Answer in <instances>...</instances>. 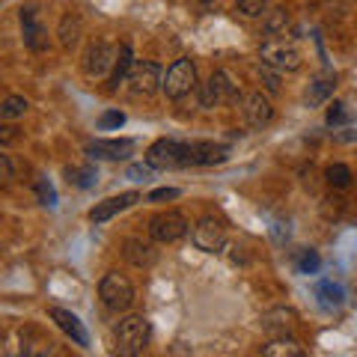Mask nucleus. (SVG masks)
Listing matches in <instances>:
<instances>
[{
    "label": "nucleus",
    "instance_id": "f257e3e1",
    "mask_svg": "<svg viewBox=\"0 0 357 357\" xmlns=\"http://www.w3.org/2000/svg\"><path fill=\"white\" fill-rule=\"evenodd\" d=\"M152 340V325L143 316H128L116 328V351L119 354H143Z\"/></svg>",
    "mask_w": 357,
    "mask_h": 357
},
{
    "label": "nucleus",
    "instance_id": "f03ea898",
    "mask_svg": "<svg viewBox=\"0 0 357 357\" xmlns=\"http://www.w3.org/2000/svg\"><path fill=\"white\" fill-rule=\"evenodd\" d=\"M259 60H262V66H271L277 72H298L301 69V51L292 42L277 39V36L268 39L259 48Z\"/></svg>",
    "mask_w": 357,
    "mask_h": 357
},
{
    "label": "nucleus",
    "instance_id": "7ed1b4c3",
    "mask_svg": "<svg viewBox=\"0 0 357 357\" xmlns=\"http://www.w3.org/2000/svg\"><path fill=\"white\" fill-rule=\"evenodd\" d=\"M161 84L164 81H161V66L158 63H134L131 72L126 75V81H122V86H126L134 98L155 96Z\"/></svg>",
    "mask_w": 357,
    "mask_h": 357
},
{
    "label": "nucleus",
    "instance_id": "20e7f679",
    "mask_svg": "<svg viewBox=\"0 0 357 357\" xmlns=\"http://www.w3.org/2000/svg\"><path fill=\"white\" fill-rule=\"evenodd\" d=\"M161 86H164L167 98L182 102L185 96H191L197 89V66L191 60H176L170 69H167V77H164Z\"/></svg>",
    "mask_w": 357,
    "mask_h": 357
},
{
    "label": "nucleus",
    "instance_id": "39448f33",
    "mask_svg": "<svg viewBox=\"0 0 357 357\" xmlns=\"http://www.w3.org/2000/svg\"><path fill=\"white\" fill-rule=\"evenodd\" d=\"M98 298H102V304L107 310H114V312H122V310H128L134 304V286L126 274H116V271H110L102 286H98Z\"/></svg>",
    "mask_w": 357,
    "mask_h": 357
},
{
    "label": "nucleus",
    "instance_id": "423d86ee",
    "mask_svg": "<svg viewBox=\"0 0 357 357\" xmlns=\"http://www.w3.org/2000/svg\"><path fill=\"white\" fill-rule=\"evenodd\" d=\"M146 164L152 170H173V167H191L188 164V143L178 140H158L146 152Z\"/></svg>",
    "mask_w": 357,
    "mask_h": 357
},
{
    "label": "nucleus",
    "instance_id": "0eeeda50",
    "mask_svg": "<svg viewBox=\"0 0 357 357\" xmlns=\"http://www.w3.org/2000/svg\"><path fill=\"white\" fill-rule=\"evenodd\" d=\"M238 84L232 81L227 72H215L208 77V84L203 86V107H215V105H236L238 102Z\"/></svg>",
    "mask_w": 357,
    "mask_h": 357
},
{
    "label": "nucleus",
    "instance_id": "6e6552de",
    "mask_svg": "<svg viewBox=\"0 0 357 357\" xmlns=\"http://www.w3.org/2000/svg\"><path fill=\"white\" fill-rule=\"evenodd\" d=\"M185 232H188V220H185V215H178V211H161V215H155L149 223V236L158 244H173L182 238Z\"/></svg>",
    "mask_w": 357,
    "mask_h": 357
},
{
    "label": "nucleus",
    "instance_id": "1a4fd4ad",
    "mask_svg": "<svg viewBox=\"0 0 357 357\" xmlns=\"http://www.w3.org/2000/svg\"><path fill=\"white\" fill-rule=\"evenodd\" d=\"M191 238L197 244V250L203 253H220L223 248H227V229H223V223L215 220V218H203L194 227Z\"/></svg>",
    "mask_w": 357,
    "mask_h": 357
},
{
    "label": "nucleus",
    "instance_id": "9d476101",
    "mask_svg": "<svg viewBox=\"0 0 357 357\" xmlns=\"http://www.w3.org/2000/svg\"><path fill=\"white\" fill-rule=\"evenodd\" d=\"M116 48L114 45H107V42H96L93 48L86 51V63H84V72L89 77H105L110 69H114V63H116Z\"/></svg>",
    "mask_w": 357,
    "mask_h": 357
},
{
    "label": "nucleus",
    "instance_id": "9b49d317",
    "mask_svg": "<svg viewBox=\"0 0 357 357\" xmlns=\"http://www.w3.org/2000/svg\"><path fill=\"white\" fill-rule=\"evenodd\" d=\"M134 152V140H89L86 155L96 161H126Z\"/></svg>",
    "mask_w": 357,
    "mask_h": 357
},
{
    "label": "nucleus",
    "instance_id": "f8f14e48",
    "mask_svg": "<svg viewBox=\"0 0 357 357\" xmlns=\"http://www.w3.org/2000/svg\"><path fill=\"white\" fill-rule=\"evenodd\" d=\"M21 27H24V42H27L30 51H45L48 48V30H45L36 6L21 9Z\"/></svg>",
    "mask_w": 357,
    "mask_h": 357
},
{
    "label": "nucleus",
    "instance_id": "ddd939ff",
    "mask_svg": "<svg viewBox=\"0 0 357 357\" xmlns=\"http://www.w3.org/2000/svg\"><path fill=\"white\" fill-rule=\"evenodd\" d=\"M229 158V146L223 143H208V140H197V143H188V164H223Z\"/></svg>",
    "mask_w": 357,
    "mask_h": 357
},
{
    "label": "nucleus",
    "instance_id": "4468645a",
    "mask_svg": "<svg viewBox=\"0 0 357 357\" xmlns=\"http://www.w3.org/2000/svg\"><path fill=\"white\" fill-rule=\"evenodd\" d=\"M295 321H298V316L289 307H274V310H268L265 316H262V331L268 333L271 340H277V337H289L292 333V328H295Z\"/></svg>",
    "mask_w": 357,
    "mask_h": 357
},
{
    "label": "nucleus",
    "instance_id": "2eb2a0df",
    "mask_svg": "<svg viewBox=\"0 0 357 357\" xmlns=\"http://www.w3.org/2000/svg\"><path fill=\"white\" fill-rule=\"evenodd\" d=\"M51 319L60 325V331L69 337L75 345H81V349H86L89 345V333H86V328H84V321L75 316V312H69V310H63V307H51Z\"/></svg>",
    "mask_w": 357,
    "mask_h": 357
},
{
    "label": "nucleus",
    "instance_id": "dca6fc26",
    "mask_svg": "<svg viewBox=\"0 0 357 357\" xmlns=\"http://www.w3.org/2000/svg\"><path fill=\"white\" fill-rule=\"evenodd\" d=\"M137 199H140V197L134 194V191L119 194V197H107L105 203H98L93 211H89V220H93V223H105V220H110L114 215H119V211H126L128 206H134Z\"/></svg>",
    "mask_w": 357,
    "mask_h": 357
},
{
    "label": "nucleus",
    "instance_id": "f3484780",
    "mask_svg": "<svg viewBox=\"0 0 357 357\" xmlns=\"http://www.w3.org/2000/svg\"><path fill=\"white\" fill-rule=\"evenodd\" d=\"M244 116H248V122L253 128H265L268 122L274 119V107L268 105V98L262 93H250L244 98Z\"/></svg>",
    "mask_w": 357,
    "mask_h": 357
},
{
    "label": "nucleus",
    "instance_id": "a211bd4d",
    "mask_svg": "<svg viewBox=\"0 0 357 357\" xmlns=\"http://www.w3.org/2000/svg\"><path fill=\"white\" fill-rule=\"evenodd\" d=\"M122 256H126L131 265H137V268H149V265H155V259H158V250H155L149 241L126 238L122 241Z\"/></svg>",
    "mask_w": 357,
    "mask_h": 357
},
{
    "label": "nucleus",
    "instance_id": "6ab92c4d",
    "mask_svg": "<svg viewBox=\"0 0 357 357\" xmlns=\"http://www.w3.org/2000/svg\"><path fill=\"white\" fill-rule=\"evenodd\" d=\"M333 89H337V75H319L316 81H312L307 86V105L310 107H319V105H325L328 98L333 96Z\"/></svg>",
    "mask_w": 357,
    "mask_h": 357
},
{
    "label": "nucleus",
    "instance_id": "aec40b11",
    "mask_svg": "<svg viewBox=\"0 0 357 357\" xmlns=\"http://www.w3.org/2000/svg\"><path fill=\"white\" fill-rule=\"evenodd\" d=\"M262 354L265 357H304V349H301L295 340H289V337H277V340H271L265 345Z\"/></svg>",
    "mask_w": 357,
    "mask_h": 357
},
{
    "label": "nucleus",
    "instance_id": "412c9836",
    "mask_svg": "<svg viewBox=\"0 0 357 357\" xmlns=\"http://www.w3.org/2000/svg\"><path fill=\"white\" fill-rule=\"evenodd\" d=\"M27 114V98L21 96H9L0 102V122H13V119H21Z\"/></svg>",
    "mask_w": 357,
    "mask_h": 357
},
{
    "label": "nucleus",
    "instance_id": "4be33fe9",
    "mask_svg": "<svg viewBox=\"0 0 357 357\" xmlns=\"http://www.w3.org/2000/svg\"><path fill=\"white\" fill-rule=\"evenodd\" d=\"M131 66H134L131 51H128V45H122L119 54H116V63H114V77H110V84H114V93L122 86V81H126V75L131 72Z\"/></svg>",
    "mask_w": 357,
    "mask_h": 357
},
{
    "label": "nucleus",
    "instance_id": "5701e85b",
    "mask_svg": "<svg viewBox=\"0 0 357 357\" xmlns=\"http://www.w3.org/2000/svg\"><path fill=\"white\" fill-rule=\"evenodd\" d=\"M286 27H289V15H286V9H271V13H265V24H262V30H265V36H280V33H286Z\"/></svg>",
    "mask_w": 357,
    "mask_h": 357
},
{
    "label": "nucleus",
    "instance_id": "b1692460",
    "mask_svg": "<svg viewBox=\"0 0 357 357\" xmlns=\"http://www.w3.org/2000/svg\"><path fill=\"white\" fill-rule=\"evenodd\" d=\"M316 295H319V304L325 307V310H337L340 304H342V289L337 286V283H319V289H316Z\"/></svg>",
    "mask_w": 357,
    "mask_h": 357
},
{
    "label": "nucleus",
    "instance_id": "393cba45",
    "mask_svg": "<svg viewBox=\"0 0 357 357\" xmlns=\"http://www.w3.org/2000/svg\"><path fill=\"white\" fill-rule=\"evenodd\" d=\"M77 33H81V21H77V15H66L63 18V27H60L63 48H72V45L77 42Z\"/></svg>",
    "mask_w": 357,
    "mask_h": 357
},
{
    "label": "nucleus",
    "instance_id": "a878e982",
    "mask_svg": "<svg viewBox=\"0 0 357 357\" xmlns=\"http://www.w3.org/2000/svg\"><path fill=\"white\" fill-rule=\"evenodd\" d=\"M328 185L340 188V191H342V188H349L351 185V170L345 164H331L328 167Z\"/></svg>",
    "mask_w": 357,
    "mask_h": 357
},
{
    "label": "nucleus",
    "instance_id": "bb28decb",
    "mask_svg": "<svg viewBox=\"0 0 357 357\" xmlns=\"http://www.w3.org/2000/svg\"><path fill=\"white\" fill-rule=\"evenodd\" d=\"M66 176H69V182L77 185V188L96 185V170H93V167H69V170H66Z\"/></svg>",
    "mask_w": 357,
    "mask_h": 357
},
{
    "label": "nucleus",
    "instance_id": "cd10ccee",
    "mask_svg": "<svg viewBox=\"0 0 357 357\" xmlns=\"http://www.w3.org/2000/svg\"><path fill=\"white\" fill-rule=\"evenodd\" d=\"M268 3H271V0H238L236 9L248 18H259V15L268 13Z\"/></svg>",
    "mask_w": 357,
    "mask_h": 357
},
{
    "label": "nucleus",
    "instance_id": "c85d7f7f",
    "mask_svg": "<svg viewBox=\"0 0 357 357\" xmlns=\"http://www.w3.org/2000/svg\"><path fill=\"white\" fill-rule=\"evenodd\" d=\"M259 81L268 93H280V72L271 69V66H262L259 69Z\"/></svg>",
    "mask_w": 357,
    "mask_h": 357
},
{
    "label": "nucleus",
    "instance_id": "c756f323",
    "mask_svg": "<svg viewBox=\"0 0 357 357\" xmlns=\"http://www.w3.org/2000/svg\"><path fill=\"white\" fill-rule=\"evenodd\" d=\"M298 271H301V274L319 271V256L312 253V250H304V253H301V259H298Z\"/></svg>",
    "mask_w": 357,
    "mask_h": 357
},
{
    "label": "nucleus",
    "instance_id": "7c9ffc66",
    "mask_svg": "<svg viewBox=\"0 0 357 357\" xmlns=\"http://www.w3.org/2000/svg\"><path fill=\"white\" fill-rule=\"evenodd\" d=\"M340 122H349V110H345L342 102H333L328 107V126H340Z\"/></svg>",
    "mask_w": 357,
    "mask_h": 357
},
{
    "label": "nucleus",
    "instance_id": "2f4dec72",
    "mask_svg": "<svg viewBox=\"0 0 357 357\" xmlns=\"http://www.w3.org/2000/svg\"><path fill=\"white\" fill-rule=\"evenodd\" d=\"M36 194L42 199V206H54V203H57V194H54V188L45 182V178H39V182H36Z\"/></svg>",
    "mask_w": 357,
    "mask_h": 357
},
{
    "label": "nucleus",
    "instance_id": "473e14b6",
    "mask_svg": "<svg viewBox=\"0 0 357 357\" xmlns=\"http://www.w3.org/2000/svg\"><path fill=\"white\" fill-rule=\"evenodd\" d=\"M122 122H126V116H122L119 110H107V114H102V119H98V128H119Z\"/></svg>",
    "mask_w": 357,
    "mask_h": 357
},
{
    "label": "nucleus",
    "instance_id": "72a5a7b5",
    "mask_svg": "<svg viewBox=\"0 0 357 357\" xmlns=\"http://www.w3.org/2000/svg\"><path fill=\"white\" fill-rule=\"evenodd\" d=\"M178 188H158V191L149 194V203H167V199H176Z\"/></svg>",
    "mask_w": 357,
    "mask_h": 357
},
{
    "label": "nucleus",
    "instance_id": "f704fd0d",
    "mask_svg": "<svg viewBox=\"0 0 357 357\" xmlns=\"http://www.w3.org/2000/svg\"><path fill=\"white\" fill-rule=\"evenodd\" d=\"M9 178H13V161L6 155H0V185H6Z\"/></svg>",
    "mask_w": 357,
    "mask_h": 357
},
{
    "label": "nucleus",
    "instance_id": "c9c22d12",
    "mask_svg": "<svg viewBox=\"0 0 357 357\" xmlns=\"http://www.w3.org/2000/svg\"><path fill=\"white\" fill-rule=\"evenodd\" d=\"M149 173H152L149 164H146V167H143V164H134L131 170H128V176L134 178V182H143V178H149Z\"/></svg>",
    "mask_w": 357,
    "mask_h": 357
},
{
    "label": "nucleus",
    "instance_id": "e433bc0d",
    "mask_svg": "<svg viewBox=\"0 0 357 357\" xmlns=\"http://www.w3.org/2000/svg\"><path fill=\"white\" fill-rule=\"evenodd\" d=\"M3 134H0V137L3 140H18V128H13V126H6V128H0Z\"/></svg>",
    "mask_w": 357,
    "mask_h": 357
},
{
    "label": "nucleus",
    "instance_id": "4c0bfd02",
    "mask_svg": "<svg viewBox=\"0 0 357 357\" xmlns=\"http://www.w3.org/2000/svg\"><path fill=\"white\" fill-rule=\"evenodd\" d=\"M203 3H211V0H203Z\"/></svg>",
    "mask_w": 357,
    "mask_h": 357
}]
</instances>
